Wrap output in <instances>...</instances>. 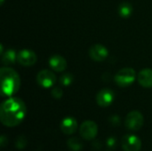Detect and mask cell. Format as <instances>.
<instances>
[{"label":"cell","instance_id":"1","mask_svg":"<svg viewBox=\"0 0 152 151\" xmlns=\"http://www.w3.org/2000/svg\"><path fill=\"white\" fill-rule=\"evenodd\" d=\"M26 114V104L18 97H10L1 104L0 120L7 127H13L20 125L24 120Z\"/></svg>","mask_w":152,"mask_h":151},{"label":"cell","instance_id":"2","mask_svg":"<svg viewBox=\"0 0 152 151\" xmlns=\"http://www.w3.org/2000/svg\"><path fill=\"white\" fill-rule=\"evenodd\" d=\"M0 84L2 96L12 97L20 87V78L12 68L3 67L0 69Z\"/></svg>","mask_w":152,"mask_h":151},{"label":"cell","instance_id":"3","mask_svg":"<svg viewBox=\"0 0 152 151\" xmlns=\"http://www.w3.org/2000/svg\"><path fill=\"white\" fill-rule=\"evenodd\" d=\"M136 77L135 70L132 68H124L120 69L114 77L115 83L120 87H127L131 85Z\"/></svg>","mask_w":152,"mask_h":151},{"label":"cell","instance_id":"4","mask_svg":"<svg viewBox=\"0 0 152 151\" xmlns=\"http://www.w3.org/2000/svg\"><path fill=\"white\" fill-rule=\"evenodd\" d=\"M144 118L142 114L138 110L129 112L125 120V125L130 131H139L143 125Z\"/></svg>","mask_w":152,"mask_h":151},{"label":"cell","instance_id":"5","mask_svg":"<svg viewBox=\"0 0 152 151\" xmlns=\"http://www.w3.org/2000/svg\"><path fill=\"white\" fill-rule=\"evenodd\" d=\"M79 133L83 139L86 141L94 140L98 134V126L95 122L86 120L83 122L79 127Z\"/></svg>","mask_w":152,"mask_h":151},{"label":"cell","instance_id":"6","mask_svg":"<svg viewBox=\"0 0 152 151\" xmlns=\"http://www.w3.org/2000/svg\"><path fill=\"white\" fill-rule=\"evenodd\" d=\"M55 74L49 69L40 70L37 75V82L43 88H50L56 83Z\"/></svg>","mask_w":152,"mask_h":151},{"label":"cell","instance_id":"7","mask_svg":"<svg viewBox=\"0 0 152 151\" xmlns=\"http://www.w3.org/2000/svg\"><path fill=\"white\" fill-rule=\"evenodd\" d=\"M121 145L125 151H140L142 148V141L134 134H126L122 138Z\"/></svg>","mask_w":152,"mask_h":151},{"label":"cell","instance_id":"8","mask_svg":"<svg viewBox=\"0 0 152 151\" xmlns=\"http://www.w3.org/2000/svg\"><path fill=\"white\" fill-rule=\"evenodd\" d=\"M17 61L24 67L33 66L37 62V54L29 49H22L17 54Z\"/></svg>","mask_w":152,"mask_h":151},{"label":"cell","instance_id":"9","mask_svg":"<svg viewBox=\"0 0 152 151\" xmlns=\"http://www.w3.org/2000/svg\"><path fill=\"white\" fill-rule=\"evenodd\" d=\"M115 99V93L110 88L102 89L96 95V102L102 108H107L112 104Z\"/></svg>","mask_w":152,"mask_h":151},{"label":"cell","instance_id":"10","mask_svg":"<svg viewBox=\"0 0 152 151\" xmlns=\"http://www.w3.org/2000/svg\"><path fill=\"white\" fill-rule=\"evenodd\" d=\"M89 56L95 61H103L109 56V51L104 45L101 44H95L90 47Z\"/></svg>","mask_w":152,"mask_h":151},{"label":"cell","instance_id":"11","mask_svg":"<svg viewBox=\"0 0 152 151\" xmlns=\"http://www.w3.org/2000/svg\"><path fill=\"white\" fill-rule=\"evenodd\" d=\"M78 127L77 120L72 117H65L61 123V130L64 134L70 135L77 132Z\"/></svg>","mask_w":152,"mask_h":151},{"label":"cell","instance_id":"12","mask_svg":"<svg viewBox=\"0 0 152 151\" xmlns=\"http://www.w3.org/2000/svg\"><path fill=\"white\" fill-rule=\"evenodd\" d=\"M48 63L50 68L55 72H62L67 69V61L62 56L58 54L51 56Z\"/></svg>","mask_w":152,"mask_h":151},{"label":"cell","instance_id":"13","mask_svg":"<svg viewBox=\"0 0 152 151\" xmlns=\"http://www.w3.org/2000/svg\"><path fill=\"white\" fill-rule=\"evenodd\" d=\"M137 80L139 84L145 88L152 87V69H142L137 76Z\"/></svg>","mask_w":152,"mask_h":151},{"label":"cell","instance_id":"14","mask_svg":"<svg viewBox=\"0 0 152 151\" xmlns=\"http://www.w3.org/2000/svg\"><path fill=\"white\" fill-rule=\"evenodd\" d=\"M17 54L15 50L12 49H8L6 50L4 53H3L2 58H1V61L4 66H11L16 61H17Z\"/></svg>","mask_w":152,"mask_h":151},{"label":"cell","instance_id":"15","mask_svg":"<svg viewBox=\"0 0 152 151\" xmlns=\"http://www.w3.org/2000/svg\"><path fill=\"white\" fill-rule=\"evenodd\" d=\"M118 14L122 18H129L133 13V5L128 2H123L118 6Z\"/></svg>","mask_w":152,"mask_h":151},{"label":"cell","instance_id":"16","mask_svg":"<svg viewBox=\"0 0 152 151\" xmlns=\"http://www.w3.org/2000/svg\"><path fill=\"white\" fill-rule=\"evenodd\" d=\"M67 145L68 148L72 151H80L84 147L83 142L77 137H72L69 139L67 142Z\"/></svg>","mask_w":152,"mask_h":151},{"label":"cell","instance_id":"17","mask_svg":"<svg viewBox=\"0 0 152 151\" xmlns=\"http://www.w3.org/2000/svg\"><path fill=\"white\" fill-rule=\"evenodd\" d=\"M73 75L70 73H64L61 77H60V83L63 86H69L72 82H73Z\"/></svg>","mask_w":152,"mask_h":151},{"label":"cell","instance_id":"18","mask_svg":"<svg viewBox=\"0 0 152 151\" xmlns=\"http://www.w3.org/2000/svg\"><path fill=\"white\" fill-rule=\"evenodd\" d=\"M28 144V139L24 135H20L15 140V147L18 150H24Z\"/></svg>","mask_w":152,"mask_h":151},{"label":"cell","instance_id":"19","mask_svg":"<svg viewBox=\"0 0 152 151\" xmlns=\"http://www.w3.org/2000/svg\"><path fill=\"white\" fill-rule=\"evenodd\" d=\"M106 144H107V147L110 150H114L117 148L118 146V140L116 137L114 136H110L107 139L106 141Z\"/></svg>","mask_w":152,"mask_h":151},{"label":"cell","instance_id":"20","mask_svg":"<svg viewBox=\"0 0 152 151\" xmlns=\"http://www.w3.org/2000/svg\"><path fill=\"white\" fill-rule=\"evenodd\" d=\"M51 94H52V96H53L54 99L59 100V99H61V98L62 97L63 92H62V89H61V87H57V86H56V87H54V88L52 90Z\"/></svg>","mask_w":152,"mask_h":151},{"label":"cell","instance_id":"21","mask_svg":"<svg viewBox=\"0 0 152 151\" xmlns=\"http://www.w3.org/2000/svg\"><path fill=\"white\" fill-rule=\"evenodd\" d=\"M110 123L113 125V126H118L120 124V118L117 115H113L110 117Z\"/></svg>","mask_w":152,"mask_h":151},{"label":"cell","instance_id":"22","mask_svg":"<svg viewBox=\"0 0 152 151\" xmlns=\"http://www.w3.org/2000/svg\"><path fill=\"white\" fill-rule=\"evenodd\" d=\"M92 147H93L94 150H101V149L102 148V142H101L100 141L94 140V141L93 142V143H92Z\"/></svg>","mask_w":152,"mask_h":151},{"label":"cell","instance_id":"23","mask_svg":"<svg viewBox=\"0 0 152 151\" xmlns=\"http://www.w3.org/2000/svg\"><path fill=\"white\" fill-rule=\"evenodd\" d=\"M8 144V140H7V137L5 135H2L0 137V146L2 149H4L6 145Z\"/></svg>","mask_w":152,"mask_h":151},{"label":"cell","instance_id":"24","mask_svg":"<svg viewBox=\"0 0 152 151\" xmlns=\"http://www.w3.org/2000/svg\"><path fill=\"white\" fill-rule=\"evenodd\" d=\"M0 1H1V2H0V4H4V0H0Z\"/></svg>","mask_w":152,"mask_h":151}]
</instances>
